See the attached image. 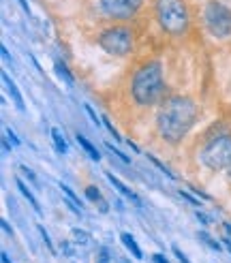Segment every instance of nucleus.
<instances>
[{"label":"nucleus","instance_id":"1","mask_svg":"<svg viewBox=\"0 0 231 263\" xmlns=\"http://www.w3.org/2000/svg\"><path fill=\"white\" fill-rule=\"evenodd\" d=\"M197 118H199V107L193 98L169 96L161 103V107L156 111V131L165 141L178 144L191 133Z\"/></svg>","mask_w":231,"mask_h":263},{"label":"nucleus","instance_id":"2","mask_svg":"<svg viewBox=\"0 0 231 263\" xmlns=\"http://www.w3.org/2000/svg\"><path fill=\"white\" fill-rule=\"evenodd\" d=\"M165 90H167V86H165V75H163L161 62L150 60L133 73L131 96L141 107H150V105L161 103V98L165 96Z\"/></svg>","mask_w":231,"mask_h":263},{"label":"nucleus","instance_id":"3","mask_svg":"<svg viewBox=\"0 0 231 263\" xmlns=\"http://www.w3.org/2000/svg\"><path fill=\"white\" fill-rule=\"evenodd\" d=\"M152 13L158 28L169 37H184L191 28L189 0H152Z\"/></svg>","mask_w":231,"mask_h":263},{"label":"nucleus","instance_id":"4","mask_svg":"<svg viewBox=\"0 0 231 263\" xmlns=\"http://www.w3.org/2000/svg\"><path fill=\"white\" fill-rule=\"evenodd\" d=\"M97 43L110 56L124 58L135 49V30L124 22H114L112 26H107L99 32Z\"/></svg>","mask_w":231,"mask_h":263},{"label":"nucleus","instance_id":"5","mask_svg":"<svg viewBox=\"0 0 231 263\" xmlns=\"http://www.w3.org/2000/svg\"><path fill=\"white\" fill-rule=\"evenodd\" d=\"M199 159L210 172H225L231 165V135L221 133L210 137L201 148Z\"/></svg>","mask_w":231,"mask_h":263},{"label":"nucleus","instance_id":"6","mask_svg":"<svg viewBox=\"0 0 231 263\" xmlns=\"http://www.w3.org/2000/svg\"><path fill=\"white\" fill-rule=\"evenodd\" d=\"M201 19L208 34L214 39H227L231 37V6H227L221 0H208L201 9Z\"/></svg>","mask_w":231,"mask_h":263},{"label":"nucleus","instance_id":"7","mask_svg":"<svg viewBox=\"0 0 231 263\" xmlns=\"http://www.w3.org/2000/svg\"><path fill=\"white\" fill-rule=\"evenodd\" d=\"M146 0H99L101 15L110 22H131L139 15Z\"/></svg>","mask_w":231,"mask_h":263},{"label":"nucleus","instance_id":"8","mask_svg":"<svg viewBox=\"0 0 231 263\" xmlns=\"http://www.w3.org/2000/svg\"><path fill=\"white\" fill-rule=\"evenodd\" d=\"M107 180H110V182L114 184V188L118 190V193H120L122 197H126V199H128V201H131L133 205H137V208H141V205H143V203H141V199H139V195H137L135 190H131V188H128L126 184L120 180V177H116L114 174H110V172H107Z\"/></svg>","mask_w":231,"mask_h":263},{"label":"nucleus","instance_id":"9","mask_svg":"<svg viewBox=\"0 0 231 263\" xmlns=\"http://www.w3.org/2000/svg\"><path fill=\"white\" fill-rule=\"evenodd\" d=\"M2 84L6 86V92L11 94V98H13V103H15V107L19 109V111H24V96H21V92L17 90V86H15V82L11 80L6 73H2Z\"/></svg>","mask_w":231,"mask_h":263},{"label":"nucleus","instance_id":"10","mask_svg":"<svg viewBox=\"0 0 231 263\" xmlns=\"http://www.w3.org/2000/svg\"><path fill=\"white\" fill-rule=\"evenodd\" d=\"M86 199H88V201H92V203H99L101 205V212H107V203H105V199H103V195H101V190L97 188V186H86Z\"/></svg>","mask_w":231,"mask_h":263},{"label":"nucleus","instance_id":"11","mask_svg":"<svg viewBox=\"0 0 231 263\" xmlns=\"http://www.w3.org/2000/svg\"><path fill=\"white\" fill-rule=\"evenodd\" d=\"M49 135H52V141H54L56 150L60 152V154H67V152H69V146H67V139H64L62 131L58 129V126H52V131H49Z\"/></svg>","mask_w":231,"mask_h":263},{"label":"nucleus","instance_id":"12","mask_svg":"<svg viewBox=\"0 0 231 263\" xmlns=\"http://www.w3.org/2000/svg\"><path fill=\"white\" fill-rule=\"evenodd\" d=\"M75 139H77V144L84 148V150H86V154H88L92 161H101V154H99V150H97V148L92 146V141H88V139H86L82 133H77V135H75Z\"/></svg>","mask_w":231,"mask_h":263},{"label":"nucleus","instance_id":"13","mask_svg":"<svg viewBox=\"0 0 231 263\" xmlns=\"http://www.w3.org/2000/svg\"><path fill=\"white\" fill-rule=\"evenodd\" d=\"M120 240H122V244L126 246V251H131V253H133V257H137V259H143V255H141V248L137 246V242L133 240V236H131V233H122V236H120Z\"/></svg>","mask_w":231,"mask_h":263},{"label":"nucleus","instance_id":"14","mask_svg":"<svg viewBox=\"0 0 231 263\" xmlns=\"http://www.w3.org/2000/svg\"><path fill=\"white\" fill-rule=\"evenodd\" d=\"M15 184H17V188H19V193H21V195H24V197L28 199V201H30V205H32V210H34V212H37V214H41V205H39V201H37V197H34V195L30 193V190H28V186H26V184H24V182H21V180H19V177H17V180H15Z\"/></svg>","mask_w":231,"mask_h":263},{"label":"nucleus","instance_id":"15","mask_svg":"<svg viewBox=\"0 0 231 263\" xmlns=\"http://www.w3.org/2000/svg\"><path fill=\"white\" fill-rule=\"evenodd\" d=\"M54 69H56L58 77H60V80H62L64 84H67V86H73V84H75V77L71 75V71L67 69V65H64V62H60V60H58L56 65H54Z\"/></svg>","mask_w":231,"mask_h":263},{"label":"nucleus","instance_id":"16","mask_svg":"<svg viewBox=\"0 0 231 263\" xmlns=\"http://www.w3.org/2000/svg\"><path fill=\"white\" fill-rule=\"evenodd\" d=\"M71 236H73V242H75V244H82V246H88L90 240H92L90 233L84 231V229H73V231H71Z\"/></svg>","mask_w":231,"mask_h":263},{"label":"nucleus","instance_id":"17","mask_svg":"<svg viewBox=\"0 0 231 263\" xmlns=\"http://www.w3.org/2000/svg\"><path fill=\"white\" fill-rule=\"evenodd\" d=\"M146 156H148V159H150V161H152V163H154V165H156L158 169H161V172H163L165 175H167V177H171V180H176V175H173V174L169 172V169H167V167H165V165H163V163H161V161H158V159H156V156H154V154H146Z\"/></svg>","mask_w":231,"mask_h":263},{"label":"nucleus","instance_id":"18","mask_svg":"<svg viewBox=\"0 0 231 263\" xmlns=\"http://www.w3.org/2000/svg\"><path fill=\"white\" fill-rule=\"evenodd\" d=\"M112 259V253H110V248L107 246H101L99 248V257H97V263H110Z\"/></svg>","mask_w":231,"mask_h":263},{"label":"nucleus","instance_id":"19","mask_svg":"<svg viewBox=\"0 0 231 263\" xmlns=\"http://www.w3.org/2000/svg\"><path fill=\"white\" fill-rule=\"evenodd\" d=\"M60 188H62V193L67 195V197H69V199H71V201H73L75 205H82V201H79V197L73 193V190H71V186H67V184H60Z\"/></svg>","mask_w":231,"mask_h":263},{"label":"nucleus","instance_id":"20","mask_svg":"<svg viewBox=\"0 0 231 263\" xmlns=\"http://www.w3.org/2000/svg\"><path fill=\"white\" fill-rule=\"evenodd\" d=\"M199 238L204 240V242H206V244L210 246V248H214V251H221V244H219V242H214L210 236H208V233H204V231H201V233H199Z\"/></svg>","mask_w":231,"mask_h":263},{"label":"nucleus","instance_id":"21","mask_svg":"<svg viewBox=\"0 0 231 263\" xmlns=\"http://www.w3.org/2000/svg\"><path fill=\"white\" fill-rule=\"evenodd\" d=\"M84 109H86V113H88V118L92 120V124H95V126H99L101 122H103V120H99V116L95 113V109H92L90 105H84Z\"/></svg>","mask_w":231,"mask_h":263},{"label":"nucleus","instance_id":"22","mask_svg":"<svg viewBox=\"0 0 231 263\" xmlns=\"http://www.w3.org/2000/svg\"><path fill=\"white\" fill-rule=\"evenodd\" d=\"M107 150H112V152H114L116 156H118V159H120L122 163H126V165H131V159H128V156H126V154H122L120 150H116V148H114L112 144H107Z\"/></svg>","mask_w":231,"mask_h":263},{"label":"nucleus","instance_id":"23","mask_svg":"<svg viewBox=\"0 0 231 263\" xmlns=\"http://www.w3.org/2000/svg\"><path fill=\"white\" fill-rule=\"evenodd\" d=\"M101 120H103V124L107 126V131H110V133L114 135V139H118V141H120L122 137H120V135H118V131H116V129H114V124L110 122V118H107V116H103V118H101Z\"/></svg>","mask_w":231,"mask_h":263},{"label":"nucleus","instance_id":"24","mask_svg":"<svg viewBox=\"0 0 231 263\" xmlns=\"http://www.w3.org/2000/svg\"><path fill=\"white\" fill-rule=\"evenodd\" d=\"M19 172L24 174V175H26V177H28V180H30L32 184H37V175H34V174H32V172H30V169H28L26 165H19Z\"/></svg>","mask_w":231,"mask_h":263},{"label":"nucleus","instance_id":"25","mask_svg":"<svg viewBox=\"0 0 231 263\" xmlns=\"http://www.w3.org/2000/svg\"><path fill=\"white\" fill-rule=\"evenodd\" d=\"M171 251H173V255H176V257H178V261H180V263H191L189 259H186V255H184L182 251H180L178 246H171Z\"/></svg>","mask_w":231,"mask_h":263},{"label":"nucleus","instance_id":"26","mask_svg":"<svg viewBox=\"0 0 231 263\" xmlns=\"http://www.w3.org/2000/svg\"><path fill=\"white\" fill-rule=\"evenodd\" d=\"M180 197H182V199H186V201H191L193 205H201V201H199V199H195L191 193H186V190H180Z\"/></svg>","mask_w":231,"mask_h":263},{"label":"nucleus","instance_id":"27","mask_svg":"<svg viewBox=\"0 0 231 263\" xmlns=\"http://www.w3.org/2000/svg\"><path fill=\"white\" fill-rule=\"evenodd\" d=\"M4 135H6V139H11V144H13V146H19V144H21V141L17 139V135L13 133L11 129H4Z\"/></svg>","mask_w":231,"mask_h":263},{"label":"nucleus","instance_id":"28","mask_svg":"<svg viewBox=\"0 0 231 263\" xmlns=\"http://www.w3.org/2000/svg\"><path fill=\"white\" fill-rule=\"evenodd\" d=\"M39 231H41V236H43V240H45V244L49 246V248H52V251H54V246H52V240H49V236H47V231L45 229H43V227L39 225Z\"/></svg>","mask_w":231,"mask_h":263},{"label":"nucleus","instance_id":"29","mask_svg":"<svg viewBox=\"0 0 231 263\" xmlns=\"http://www.w3.org/2000/svg\"><path fill=\"white\" fill-rule=\"evenodd\" d=\"M60 248H62V251L69 255V257H73V246H71L69 242H62V244H60Z\"/></svg>","mask_w":231,"mask_h":263},{"label":"nucleus","instance_id":"30","mask_svg":"<svg viewBox=\"0 0 231 263\" xmlns=\"http://www.w3.org/2000/svg\"><path fill=\"white\" fill-rule=\"evenodd\" d=\"M152 261H154V263H169V261H167V257H165V255H161V253L152 255Z\"/></svg>","mask_w":231,"mask_h":263},{"label":"nucleus","instance_id":"31","mask_svg":"<svg viewBox=\"0 0 231 263\" xmlns=\"http://www.w3.org/2000/svg\"><path fill=\"white\" fill-rule=\"evenodd\" d=\"M197 218H199L204 225H210V223H212V220H210V216H208V214H204V212H199V210H197Z\"/></svg>","mask_w":231,"mask_h":263},{"label":"nucleus","instance_id":"32","mask_svg":"<svg viewBox=\"0 0 231 263\" xmlns=\"http://www.w3.org/2000/svg\"><path fill=\"white\" fill-rule=\"evenodd\" d=\"M17 2L21 4V9H24V11L28 13V15H30V4H28V0H17Z\"/></svg>","mask_w":231,"mask_h":263},{"label":"nucleus","instance_id":"33","mask_svg":"<svg viewBox=\"0 0 231 263\" xmlns=\"http://www.w3.org/2000/svg\"><path fill=\"white\" fill-rule=\"evenodd\" d=\"M0 225H2V229H4L6 233H13V229L9 227V223H6V220H0Z\"/></svg>","mask_w":231,"mask_h":263},{"label":"nucleus","instance_id":"34","mask_svg":"<svg viewBox=\"0 0 231 263\" xmlns=\"http://www.w3.org/2000/svg\"><path fill=\"white\" fill-rule=\"evenodd\" d=\"M0 52H2V58H4L6 62H9V60H11V58H9V52H6V47H4V45H2V47H0Z\"/></svg>","mask_w":231,"mask_h":263},{"label":"nucleus","instance_id":"35","mask_svg":"<svg viewBox=\"0 0 231 263\" xmlns=\"http://www.w3.org/2000/svg\"><path fill=\"white\" fill-rule=\"evenodd\" d=\"M223 229H225L227 236H231V223H223Z\"/></svg>","mask_w":231,"mask_h":263},{"label":"nucleus","instance_id":"36","mask_svg":"<svg viewBox=\"0 0 231 263\" xmlns=\"http://www.w3.org/2000/svg\"><path fill=\"white\" fill-rule=\"evenodd\" d=\"M2 263H11V259H9V255H6V253H2Z\"/></svg>","mask_w":231,"mask_h":263},{"label":"nucleus","instance_id":"37","mask_svg":"<svg viewBox=\"0 0 231 263\" xmlns=\"http://www.w3.org/2000/svg\"><path fill=\"white\" fill-rule=\"evenodd\" d=\"M225 246L229 248V253H231V240H229V238H225Z\"/></svg>","mask_w":231,"mask_h":263},{"label":"nucleus","instance_id":"38","mask_svg":"<svg viewBox=\"0 0 231 263\" xmlns=\"http://www.w3.org/2000/svg\"><path fill=\"white\" fill-rule=\"evenodd\" d=\"M225 172H227V177H229V180H231V165H229V167L225 169Z\"/></svg>","mask_w":231,"mask_h":263},{"label":"nucleus","instance_id":"39","mask_svg":"<svg viewBox=\"0 0 231 263\" xmlns=\"http://www.w3.org/2000/svg\"><path fill=\"white\" fill-rule=\"evenodd\" d=\"M126 263H128V261H126Z\"/></svg>","mask_w":231,"mask_h":263}]
</instances>
